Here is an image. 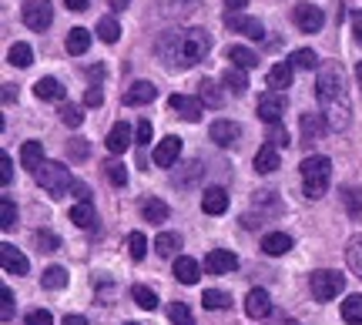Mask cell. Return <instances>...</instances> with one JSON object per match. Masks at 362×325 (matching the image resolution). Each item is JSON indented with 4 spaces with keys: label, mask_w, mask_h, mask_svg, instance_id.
I'll list each match as a JSON object with an SVG mask.
<instances>
[{
    "label": "cell",
    "mask_w": 362,
    "mask_h": 325,
    "mask_svg": "<svg viewBox=\"0 0 362 325\" xmlns=\"http://www.w3.org/2000/svg\"><path fill=\"white\" fill-rule=\"evenodd\" d=\"M171 111L178 117H185V121H198L202 117V101L198 98H188V94H171Z\"/></svg>",
    "instance_id": "cell-16"
},
{
    "label": "cell",
    "mask_w": 362,
    "mask_h": 325,
    "mask_svg": "<svg viewBox=\"0 0 362 325\" xmlns=\"http://www.w3.org/2000/svg\"><path fill=\"white\" fill-rule=\"evenodd\" d=\"M302 188H305V198H322L329 191V178H332V161L325 155H309L302 161Z\"/></svg>",
    "instance_id": "cell-3"
},
{
    "label": "cell",
    "mask_w": 362,
    "mask_h": 325,
    "mask_svg": "<svg viewBox=\"0 0 362 325\" xmlns=\"http://www.w3.org/2000/svg\"><path fill=\"white\" fill-rule=\"evenodd\" d=\"M4 101H7V105L13 101V88H11V84H4Z\"/></svg>",
    "instance_id": "cell-60"
},
{
    "label": "cell",
    "mask_w": 362,
    "mask_h": 325,
    "mask_svg": "<svg viewBox=\"0 0 362 325\" xmlns=\"http://www.w3.org/2000/svg\"><path fill=\"white\" fill-rule=\"evenodd\" d=\"M111 7H115V11H124V7H128V0H111Z\"/></svg>",
    "instance_id": "cell-61"
},
{
    "label": "cell",
    "mask_w": 362,
    "mask_h": 325,
    "mask_svg": "<svg viewBox=\"0 0 362 325\" xmlns=\"http://www.w3.org/2000/svg\"><path fill=\"white\" fill-rule=\"evenodd\" d=\"M131 299L138 302L144 312H155V309H158V295L148 285H134V288H131Z\"/></svg>",
    "instance_id": "cell-37"
},
{
    "label": "cell",
    "mask_w": 362,
    "mask_h": 325,
    "mask_svg": "<svg viewBox=\"0 0 362 325\" xmlns=\"http://www.w3.org/2000/svg\"><path fill=\"white\" fill-rule=\"evenodd\" d=\"M315 98H319V107H322V117L329 121V128H336V131L349 128L352 101H349V91H346V74H342L339 61H329V64L319 67Z\"/></svg>",
    "instance_id": "cell-1"
},
{
    "label": "cell",
    "mask_w": 362,
    "mask_h": 325,
    "mask_svg": "<svg viewBox=\"0 0 362 325\" xmlns=\"http://www.w3.org/2000/svg\"><path fill=\"white\" fill-rule=\"evenodd\" d=\"M269 88H272V91L292 88V64H288V61H282V64H275L269 71Z\"/></svg>",
    "instance_id": "cell-28"
},
{
    "label": "cell",
    "mask_w": 362,
    "mask_h": 325,
    "mask_svg": "<svg viewBox=\"0 0 362 325\" xmlns=\"http://www.w3.org/2000/svg\"><path fill=\"white\" fill-rule=\"evenodd\" d=\"M34 94H37L40 101H57V105H61L67 98V88L57 78H40L37 84H34Z\"/></svg>",
    "instance_id": "cell-19"
},
{
    "label": "cell",
    "mask_w": 362,
    "mask_h": 325,
    "mask_svg": "<svg viewBox=\"0 0 362 325\" xmlns=\"http://www.w3.org/2000/svg\"><path fill=\"white\" fill-rule=\"evenodd\" d=\"M288 64H292V67H302V71H312V67L319 64V57H315V51L302 47V51H296L292 57H288Z\"/></svg>",
    "instance_id": "cell-43"
},
{
    "label": "cell",
    "mask_w": 362,
    "mask_h": 325,
    "mask_svg": "<svg viewBox=\"0 0 362 325\" xmlns=\"http://www.w3.org/2000/svg\"><path fill=\"white\" fill-rule=\"evenodd\" d=\"M269 144H275V148H288V131H285L282 124H272L269 128Z\"/></svg>",
    "instance_id": "cell-49"
},
{
    "label": "cell",
    "mask_w": 362,
    "mask_h": 325,
    "mask_svg": "<svg viewBox=\"0 0 362 325\" xmlns=\"http://www.w3.org/2000/svg\"><path fill=\"white\" fill-rule=\"evenodd\" d=\"M228 61H232V67H238V71H252V67H259V54L242 47V44H232V47H228Z\"/></svg>",
    "instance_id": "cell-23"
},
{
    "label": "cell",
    "mask_w": 362,
    "mask_h": 325,
    "mask_svg": "<svg viewBox=\"0 0 362 325\" xmlns=\"http://www.w3.org/2000/svg\"><path fill=\"white\" fill-rule=\"evenodd\" d=\"M61 121H64L67 128H81V124H84V114H81L78 105H64L61 107Z\"/></svg>",
    "instance_id": "cell-46"
},
{
    "label": "cell",
    "mask_w": 362,
    "mask_h": 325,
    "mask_svg": "<svg viewBox=\"0 0 362 325\" xmlns=\"http://www.w3.org/2000/svg\"><path fill=\"white\" fill-rule=\"evenodd\" d=\"M13 165H11V158H7V155H0V182H4V184H11V178H13Z\"/></svg>",
    "instance_id": "cell-53"
},
{
    "label": "cell",
    "mask_w": 362,
    "mask_h": 325,
    "mask_svg": "<svg viewBox=\"0 0 362 325\" xmlns=\"http://www.w3.org/2000/svg\"><path fill=\"white\" fill-rule=\"evenodd\" d=\"M298 124H302V138H305V141H319V138H322L325 134V128H329V121H325L322 114H302V121H298Z\"/></svg>",
    "instance_id": "cell-22"
},
{
    "label": "cell",
    "mask_w": 362,
    "mask_h": 325,
    "mask_svg": "<svg viewBox=\"0 0 362 325\" xmlns=\"http://www.w3.org/2000/svg\"><path fill=\"white\" fill-rule=\"evenodd\" d=\"M0 299H4V305H0V319L11 322L13 319V292L11 288H0Z\"/></svg>",
    "instance_id": "cell-48"
},
{
    "label": "cell",
    "mask_w": 362,
    "mask_h": 325,
    "mask_svg": "<svg viewBox=\"0 0 362 325\" xmlns=\"http://www.w3.org/2000/svg\"><path fill=\"white\" fill-rule=\"evenodd\" d=\"M71 221H74L78 228H90V225H94V205H90V201H78V205L71 208Z\"/></svg>",
    "instance_id": "cell-35"
},
{
    "label": "cell",
    "mask_w": 362,
    "mask_h": 325,
    "mask_svg": "<svg viewBox=\"0 0 362 325\" xmlns=\"http://www.w3.org/2000/svg\"><path fill=\"white\" fill-rule=\"evenodd\" d=\"M202 211H205V215H225V211H228V191H225V188H205Z\"/></svg>",
    "instance_id": "cell-17"
},
{
    "label": "cell",
    "mask_w": 362,
    "mask_h": 325,
    "mask_svg": "<svg viewBox=\"0 0 362 325\" xmlns=\"http://www.w3.org/2000/svg\"><path fill=\"white\" fill-rule=\"evenodd\" d=\"M98 37H101L104 44H117V37H121V27H117L115 17H101V20H98Z\"/></svg>",
    "instance_id": "cell-38"
},
{
    "label": "cell",
    "mask_w": 362,
    "mask_h": 325,
    "mask_svg": "<svg viewBox=\"0 0 362 325\" xmlns=\"http://www.w3.org/2000/svg\"><path fill=\"white\" fill-rule=\"evenodd\" d=\"M181 155V138H175V134H168V138H161V141L155 144V165L158 168H171L175 161H178Z\"/></svg>",
    "instance_id": "cell-14"
},
{
    "label": "cell",
    "mask_w": 362,
    "mask_h": 325,
    "mask_svg": "<svg viewBox=\"0 0 362 325\" xmlns=\"http://www.w3.org/2000/svg\"><path fill=\"white\" fill-rule=\"evenodd\" d=\"M17 225V205L7 195H0V228H13Z\"/></svg>",
    "instance_id": "cell-41"
},
{
    "label": "cell",
    "mask_w": 362,
    "mask_h": 325,
    "mask_svg": "<svg viewBox=\"0 0 362 325\" xmlns=\"http://www.w3.org/2000/svg\"><path fill=\"white\" fill-rule=\"evenodd\" d=\"M27 325H54V315L47 309H34V312L27 315Z\"/></svg>",
    "instance_id": "cell-51"
},
{
    "label": "cell",
    "mask_w": 362,
    "mask_h": 325,
    "mask_svg": "<svg viewBox=\"0 0 362 325\" xmlns=\"http://www.w3.org/2000/svg\"><path fill=\"white\" fill-rule=\"evenodd\" d=\"M61 325H88V319H84V315H67Z\"/></svg>",
    "instance_id": "cell-57"
},
{
    "label": "cell",
    "mask_w": 362,
    "mask_h": 325,
    "mask_svg": "<svg viewBox=\"0 0 362 325\" xmlns=\"http://www.w3.org/2000/svg\"><path fill=\"white\" fill-rule=\"evenodd\" d=\"M245 312L248 319H269L272 315V299L265 288H252L245 295Z\"/></svg>",
    "instance_id": "cell-15"
},
{
    "label": "cell",
    "mask_w": 362,
    "mask_h": 325,
    "mask_svg": "<svg viewBox=\"0 0 362 325\" xmlns=\"http://www.w3.org/2000/svg\"><path fill=\"white\" fill-rule=\"evenodd\" d=\"M202 305L211 309V312H218V309H228V305H232V295L221 292V288H208L205 295H202Z\"/></svg>",
    "instance_id": "cell-31"
},
{
    "label": "cell",
    "mask_w": 362,
    "mask_h": 325,
    "mask_svg": "<svg viewBox=\"0 0 362 325\" xmlns=\"http://www.w3.org/2000/svg\"><path fill=\"white\" fill-rule=\"evenodd\" d=\"M88 78H90V81H101V78H104V67H101V64H90V67H88Z\"/></svg>",
    "instance_id": "cell-55"
},
{
    "label": "cell",
    "mask_w": 362,
    "mask_h": 325,
    "mask_svg": "<svg viewBox=\"0 0 362 325\" xmlns=\"http://www.w3.org/2000/svg\"><path fill=\"white\" fill-rule=\"evenodd\" d=\"M37 245H40V252H57L61 238H57L54 232H37Z\"/></svg>",
    "instance_id": "cell-50"
},
{
    "label": "cell",
    "mask_w": 362,
    "mask_h": 325,
    "mask_svg": "<svg viewBox=\"0 0 362 325\" xmlns=\"http://www.w3.org/2000/svg\"><path fill=\"white\" fill-rule=\"evenodd\" d=\"M221 84H225V91H232V94H245L248 91L245 71H238V67H228V71L221 74Z\"/></svg>",
    "instance_id": "cell-29"
},
{
    "label": "cell",
    "mask_w": 362,
    "mask_h": 325,
    "mask_svg": "<svg viewBox=\"0 0 362 325\" xmlns=\"http://www.w3.org/2000/svg\"><path fill=\"white\" fill-rule=\"evenodd\" d=\"M124 325H138V322H124Z\"/></svg>",
    "instance_id": "cell-63"
},
{
    "label": "cell",
    "mask_w": 362,
    "mask_h": 325,
    "mask_svg": "<svg viewBox=\"0 0 362 325\" xmlns=\"http://www.w3.org/2000/svg\"><path fill=\"white\" fill-rule=\"evenodd\" d=\"M198 101L205 107H221L225 105V94H221V88L215 81H202V84H198Z\"/></svg>",
    "instance_id": "cell-27"
},
{
    "label": "cell",
    "mask_w": 362,
    "mask_h": 325,
    "mask_svg": "<svg viewBox=\"0 0 362 325\" xmlns=\"http://www.w3.org/2000/svg\"><path fill=\"white\" fill-rule=\"evenodd\" d=\"M158 98V88L151 81H134L128 91H124V105L128 107H141V105H151Z\"/></svg>",
    "instance_id": "cell-13"
},
{
    "label": "cell",
    "mask_w": 362,
    "mask_h": 325,
    "mask_svg": "<svg viewBox=\"0 0 362 325\" xmlns=\"http://www.w3.org/2000/svg\"><path fill=\"white\" fill-rule=\"evenodd\" d=\"M178 248H181V238H178V235L165 232V235H158V238H155V252L161 255V259H171Z\"/></svg>",
    "instance_id": "cell-34"
},
{
    "label": "cell",
    "mask_w": 362,
    "mask_h": 325,
    "mask_svg": "<svg viewBox=\"0 0 362 325\" xmlns=\"http://www.w3.org/2000/svg\"><path fill=\"white\" fill-rule=\"evenodd\" d=\"M84 155H88V144L78 141V144H74V158H84Z\"/></svg>",
    "instance_id": "cell-59"
},
{
    "label": "cell",
    "mask_w": 362,
    "mask_h": 325,
    "mask_svg": "<svg viewBox=\"0 0 362 325\" xmlns=\"http://www.w3.org/2000/svg\"><path fill=\"white\" fill-rule=\"evenodd\" d=\"M64 47H67V54H84L90 47V30H84V27H74V30L67 34Z\"/></svg>",
    "instance_id": "cell-30"
},
{
    "label": "cell",
    "mask_w": 362,
    "mask_h": 325,
    "mask_svg": "<svg viewBox=\"0 0 362 325\" xmlns=\"http://www.w3.org/2000/svg\"><path fill=\"white\" fill-rule=\"evenodd\" d=\"M21 165H24L27 171H34V175H37V168L44 165V144H40V141H27L24 148H21Z\"/></svg>",
    "instance_id": "cell-26"
},
{
    "label": "cell",
    "mask_w": 362,
    "mask_h": 325,
    "mask_svg": "<svg viewBox=\"0 0 362 325\" xmlns=\"http://www.w3.org/2000/svg\"><path fill=\"white\" fill-rule=\"evenodd\" d=\"M282 114H285V98H282V91H269V94H262L259 98V117L265 121V124H279L282 121Z\"/></svg>",
    "instance_id": "cell-8"
},
{
    "label": "cell",
    "mask_w": 362,
    "mask_h": 325,
    "mask_svg": "<svg viewBox=\"0 0 362 325\" xmlns=\"http://www.w3.org/2000/svg\"><path fill=\"white\" fill-rule=\"evenodd\" d=\"M352 30H356V37L362 40V11H359V13H352Z\"/></svg>",
    "instance_id": "cell-56"
},
{
    "label": "cell",
    "mask_w": 362,
    "mask_h": 325,
    "mask_svg": "<svg viewBox=\"0 0 362 325\" xmlns=\"http://www.w3.org/2000/svg\"><path fill=\"white\" fill-rule=\"evenodd\" d=\"M292 20H296L298 30L319 34L325 24V13H322V7H312V4H296V7H292Z\"/></svg>",
    "instance_id": "cell-7"
},
{
    "label": "cell",
    "mask_w": 362,
    "mask_h": 325,
    "mask_svg": "<svg viewBox=\"0 0 362 325\" xmlns=\"http://www.w3.org/2000/svg\"><path fill=\"white\" fill-rule=\"evenodd\" d=\"M141 215H144V221L161 225V221H168L171 208L165 205V201H161V198H144V201H141Z\"/></svg>",
    "instance_id": "cell-24"
},
{
    "label": "cell",
    "mask_w": 362,
    "mask_h": 325,
    "mask_svg": "<svg viewBox=\"0 0 362 325\" xmlns=\"http://www.w3.org/2000/svg\"><path fill=\"white\" fill-rule=\"evenodd\" d=\"M40 285L44 288H64L67 285V272L61 268V265H51V268H44V275H40Z\"/></svg>",
    "instance_id": "cell-33"
},
{
    "label": "cell",
    "mask_w": 362,
    "mask_h": 325,
    "mask_svg": "<svg viewBox=\"0 0 362 325\" xmlns=\"http://www.w3.org/2000/svg\"><path fill=\"white\" fill-rule=\"evenodd\" d=\"M0 268H4L7 275H27L30 261H27L11 242H4V245H0Z\"/></svg>",
    "instance_id": "cell-12"
},
{
    "label": "cell",
    "mask_w": 362,
    "mask_h": 325,
    "mask_svg": "<svg viewBox=\"0 0 362 325\" xmlns=\"http://www.w3.org/2000/svg\"><path fill=\"white\" fill-rule=\"evenodd\" d=\"M208 138L218 144V148H235V144H238V138H242V128L221 117V121H215V124L208 128Z\"/></svg>",
    "instance_id": "cell-11"
},
{
    "label": "cell",
    "mask_w": 362,
    "mask_h": 325,
    "mask_svg": "<svg viewBox=\"0 0 362 325\" xmlns=\"http://www.w3.org/2000/svg\"><path fill=\"white\" fill-rule=\"evenodd\" d=\"M279 165H282L279 148H275V144H262L259 155H255V171H259V175H272V171H279Z\"/></svg>",
    "instance_id": "cell-20"
},
{
    "label": "cell",
    "mask_w": 362,
    "mask_h": 325,
    "mask_svg": "<svg viewBox=\"0 0 362 325\" xmlns=\"http://www.w3.org/2000/svg\"><path fill=\"white\" fill-rule=\"evenodd\" d=\"M225 24L232 27L235 34H245V37L252 40H262L265 37V27H262V20H255V17H245V13H225Z\"/></svg>",
    "instance_id": "cell-10"
},
{
    "label": "cell",
    "mask_w": 362,
    "mask_h": 325,
    "mask_svg": "<svg viewBox=\"0 0 362 325\" xmlns=\"http://www.w3.org/2000/svg\"><path fill=\"white\" fill-rule=\"evenodd\" d=\"M151 134H155L151 121H148V117H141V121H138V128H134V141H138V144H151Z\"/></svg>",
    "instance_id": "cell-47"
},
{
    "label": "cell",
    "mask_w": 362,
    "mask_h": 325,
    "mask_svg": "<svg viewBox=\"0 0 362 325\" xmlns=\"http://www.w3.org/2000/svg\"><path fill=\"white\" fill-rule=\"evenodd\" d=\"M342 319L346 325H362V295H349L342 302Z\"/></svg>",
    "instance_id": "cell-32"
},
{
    "label": "cell",
    "mask_w": 362,
    "mask_h": 325,
    "mask_svg": "<svg viewBox=\"0 0 362 325\" xmlns=\"http://www.w3.org/2000/svg\"><path fill=\"white\" fill-rule=\"evenodd\" d=\"M21 17H24V24L30 30H47L54 20V11L47 0H27L24 7H21Z\"/></svg>",
    "instance_id": "cell-6"
},
{
    "label": "cell",
    "mask_w": 362,
    "mask_h": 325,
    "mask_svg": "<svg viewBox=\"0 0 362 325\" xmlns=\"http://www.w3.org/2000/svg\"><path fill=\"white\" fill-rule=\"evenodd\" d=\"M225 4L232 7V13H238V11H242V7H248V0H225Z\"/></svg>",
    "instance_id": "cell-58"
},
{
    "label": "cell",
    "mask_w": 362,
    "mask_h": 325,
    "mask_svg": "<svg viewBox=\"0 0 362 325\" xmlns=\"http://www.w3.org/2000/svg\"><path fill=\"white\" fill-rule=\"evenodd\" d=\"M104 175H107V182L117 184V188L128 184V168H124L121 161H107V165H104Z\"/></svg>",
    "instance_id": "cell-44"
},
{
    "label": "cell",
    "mask_w": 362,
    "mask_h": 325,
    "mask_svg": "<svg viewBox=\"0 0 362 325\" xmlns=\"http://www.w3.org/2000/svg\"><path fill=\"white\" fill-rule=\"evenodd\" d=\"M84 105H88V107H101L104 105V91H101V88H88V94H84Z\"/></svg>",
    "instance_id": "cell-52"
},
{
    "label": "cell",
    "mask_w": 362,
    "mask_h": 325,
    "mask_svg": "<svg viewBox=\"0 0 362 325\" xmlns=\"http://www.w3.org/2000/svg\"><path fill=\"white\" fill-rule=\"evenodd\" d=\"M288 248H292V238H288L285 232H272V235H265V238H262V252H265V255H272V259L285 255Z\"/></svg>",
    "instance_id": "cell-25"
},
{
    "label": "cell",
    "mask_w": 362,
    "mask_h": 325,
    "mask_svg": "<svg viewBox=\"0 0 362 325\" xmlns=\"http://www.w3.org/2000/svg\"><path fill=\"white\" fill-rule=\"evenodd\" d=\"M356 81H359V88H362V61L356 64Z\"/></svg>",
    "instance_id": "cell-62"
},
{
    "label": "cell",
    "mask_w": 362,
    "mask_h": 325,
    "mask_svg": "<svg viewBox=\"0 0 362 325\" xmlns=\"http://www.w3.org/2000/svg\"><path fill=\"white\" fill-rule=\"evenodd\" d=\"M104 144H107V151H111V155H124V151H128V144H131V128L124 124V121H117L115 128L107 131Z\"/></svg>",
    "instance_id": "cell-18"
},
{
    "label": "cell",
    "mask_w": 362,
    "mask_h": 325,
    "mask_svg": "<svg viewBox=\"0 0 362 325\" xmlns=\"http://www.w3.org/2000/svg\"><path fill=\"white\" fill-rule=\"evenodd\" d=\"M64 4H67V11H74V13L88 11V0H64Z\"/></svg>",
    "instance_id": "cell-54"
},
{
    "label": "cell",
    "mask_w": 362,
    "mask_h": 325,
    "mask_svg": "<svg viewBox=\"0 0 362 325\" xmlns=\"http://www.w3.org/2000/svg\"><path fill=\"white\" fill-rule=\"evenodd\" d=\"M34 178H37V184H40V188H44V191H47L51 198H64V191L78 188V184H74V178H71V171H67L61 161H44Z\"/></svg>",
    "instance_id": "cell-4"
},
{
    "label": "cell",
    "mask_w": 362,
    "mask_h": 325,
    "mask_svg": "<svg viewBox=\"0 0 362 325\" xmlns=\"http://www.w3.org/2000/svg\"><path fill=\"white\" fill-rule=\"evenodd\" d=\"M346 259H349V268L362 278V235H356L349 242V248H346Z\"/></svg>",
    "instance_id": "cell-39"
},
{
    "label": "cell",
    "mask_w": 362,
    "mask_h": 325,
    "mask_svg": "<svg viewBox=\"0 0 362 325\" xmlns=\"http://www.w3.org/2000/svg\"><path fill=\"white\" fill-rule=\"evenodd\" d=\"M7 61L13 67H30L34 64V51H30V44H13L11 51H7Z\"/></svg>",
    "instance_id": "cell-36"
},
{
    "label": "cell",
    "mask_w": 362,
    "mask_h": 325,
    "mask_svg": "<svg viewBox=\"0 0 362 325\" xmlns=\"http://www.w3.org/2000/svg\"><path fill=\"white\" fill-rule=\"evenodd\" d=\"M342 201H346V211L359 218L362 215V191L359 188H342Z\"/></svg>",
    "instance_id": "cell-45"
},
{
    "label": "cell",
    "mask_w": 362,
    "mask_h": 325,
    "mask_svg": "<svg viewBox=\"0 0 362 325\" xmlns=\"http://www.w3.org/2000/svg\"><path fill=\"white\" fill-rule=\"evenodd\" d=\"M128 252H131V259L134 261H141L144 255H148V238H144L141 232H131L128 235Z\"/></svg>",
    "instance_id": "cell-42"
},
{
    "label": "cell",
    "mask_w": 362,
    "mask_h": 325,
    "mask_svg": "<svg viewBox=\"0 0 362 325\" xmlns=\"http://www.w3.org/2000/svg\"><path fill=\"white\" fill-rule=\"evenodd\" d=\"M168 319L175 325H194V315H192V309H188L185 302H171V305H168Z\"/></svg>",
    "instance_id": "cell-40"
},
{
    "label": "cell",
    "mask_w": 362,
    "mask_h": 325,
    "mask_svg": "<svg viewBox=\"0 0 362 325\" xmlns=\"http://www.w3.org/2000/svg\"><path fill=\"white\" fill-rule=\"evenodd\" d=\"M198 275H202V265L194 259H188V255H178V261H175V278H178L181 285H194Z\"/></svg>",
    "instance_id": "cell-21"
},
{
    "label": "cell",
    "mask_w": 362,
    "mask_h": 325,
    "mask_svg": "<svg viewBox=\"0 0 362 325\" xmlns=\"http://www.w3.org/2000/svg\"><path fill=\"white\" fill-rule=\"evenodd\" d=\"M238 268V259L235 252H225V248H211L205 255V272L208 275H228Z\"/></svg>",
    "instance_id": "cell-9"
},
{
    "label": "cell",
    "mask_w": 362,
    "mask_h": 325,
    "mask_svg": "<svg viewBox=\"0 0 362 325\" xmlns=\"http://www.w3.org/2000/svg\"><path fill=\"white\" fill-rule=\"evenodd\" d=\"M211 51V34L202 27H188V30H171L158 40V57L171 67H194L205 61Z\"/></svg>",
    "instance_id": "cell-2"
},
{
    "label": "cell",
    "mask_w": 362,
    "mask_h": 325,
    "mask_svg": "<svg viewBox=\"0 0 362 325\" xmlns=\"http://www.w3.org/2000/svg\"><path fill=\"white\" fill-rule=\"evenodd\" d=\"M342 288H346V278L339 272H329V268L312 272V295H315V302H332Z\"/></svg>",
    "instance_id": "cell-5"
}]
</instances>
